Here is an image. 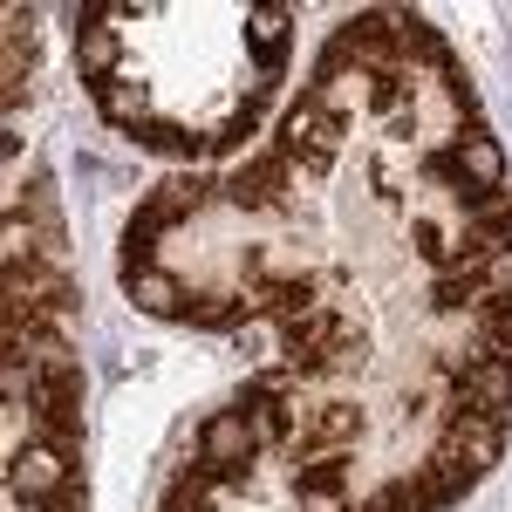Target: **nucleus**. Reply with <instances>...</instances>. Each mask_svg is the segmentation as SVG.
Segmentation results:
<instances>
[{"instance_id":"1","label":"nucleus","mask_w":512,"mask_h":512,"mask_svg":"<svg viewBox=\"0 0 512 512\" xmlns=\"http://www.w3.org/2000/svg\"><path fill=\"white\" fill-rule=\"evenodd\" d=\"M82 301V287L55 260H35V267H7V315H69Z\"/></svg>"},{"instance_id":"2","label":"nucleus","mask_w":512,"mask_h":512,"mask_svg":"<svg viewBox=\"0 0 512 512\" xmlns=\"http://www.w3.org/2000/svg\"><path fill=\"white\" fill-rule=\"evenodd\" d=\"M219 198L239 205V212H280L294 198V164L280 158V151H267V158L239 164L233 178H219Z\"/></svg>"},{"instance_id":"3","label":"nucleus","mask_w":512,"mask_h":512,"mask_svg":"<svg viewBox=\"0 0 512 512\" xmlns=\"http://www.w3.org/2000/svg\"><path fill=\"white\" fill-rule=\"evenodd\" d=\"M451 383H458V403H451V410H472V417H499V424H512V362H485V355H472Z\"/></svg>"},{"instance_id":"4","label":"nucleus","mask_w":512,"mask_h":512,"mask_svg":"<svg viewBox=\"0 0 512 512\" xmlns=\"http://www.w3.org/2000/svg\"><path fill=\"white\" fill-rule=\"evenodd\" d=\"M246 294H253V315H274L280 328H294L321 308V274H260Z\"/></svg>"},{"instance_id":"5","label":"nucleus","mask_w":512,"mask_h":512,"mask_svg":"<svg viewBox=\"0 0 512 512\" xmlns=\"http://www.w3.org/2000/svg\"><path fill=\"white\" fill-rule=\"evenodd\" d=\"M355 437H362V403H321L315 410V424L308 431H294L287 437V451H294V465H308V458H328V451H349Z\"/></svg>"},{"instance_id":"6","label":"nucleus","mask_w":512,"mask_h":512,"mask_svg":"<svg viewBox=\"0 0 512 512\" xmlns=\"http://www.w3.org/2000/svg\"><path fill=\"white\" fill-rule=\"evenodd\" d=\"M233 410L253 424V437H260V451L267 444H287L294 437V390H280V383H267V376H253L246 390L233 396Z\"/></svg>"},{"instance_id":"7","label":"nucleus","mask_w":512,"mask_h":512,"mask_svg":"<svg viewBox=\"0 0 512 512\" xmlns=\"http://www.w3.org/2000/svg\"><path fill=\"white\" fill-rule=\"evenodd\" d=\"M62 485H69V465H62L48 444L14 451V465H7V492H14V506H48Z\"/></svg>"},{"instance_id":"8","label":"nucleus","mask_w":512,"mask_h":512,"mask_svg":"<svg viewBox=\"0 0 512 512\" xmlns=\"http://www.w3.org/2000/svg\"><path fill=\"white\" fill-rule=\"evenodd\" d=\"M390 41H396V55H403V69H410V62H424V69H437V76H458L451 41L437 35L424 14H403V7H390Z\"/></svg>"},{"instance_id":"9","label":"nucleus","mask_w":512,"mask_h":512,"mask_svg":"<svg viewBox=\"0 0 512 512\" xmlns=\"http://www.w3.org/2000/svg\"><path fill=\"white\" fill-rule=\"evenodd\" d=\"M437 444H451L458 458H472L478 472H492V465H499V451H506V424H499V417H472V410H451Z\"/></svg>"},{"instance_id":"10","label":"nucleus","mask_w":512,"mask_h":512,"mask_svg":"<svg viewBox=\"0 0 512 512\" xmlns=\"http://www.w3.org/2000/svg\"><path fill=\"white\" fill-rule=\"evenodd\" d=\"M451 164H458V178H465L472 192H499V185H506V151H499V137H492L485 123L451 144Z\"/></svg>"},{"instance_id":"11","label":"nucleus","mask_w":512,"mask_h":512,"mask_svg":"<svg viewBox=\"0 0 512 512\" xmlns=\"http://www.w3.org/2000/svg\"><path fill=\"white\" fill-rule=\"evenodd\" d=\"M253 451H260V437H253V424L239 410H212L198 424V458L205 465H233V458H253Z\"/></svg>"},{"instance_id":"12","label":"nucleus","mask_w":512,"mask_h":512,"mask_svg":"<svg viewBox=\"0 0 512 512\" xmlns=\"http://www.w3.org/2000/svg\"><path fill=\"white\" fill-rule=\"evenodd\" d=\"M171 233V219H164V205H137L130 219H123V239H117V274H144L151 267V253H158V239Z\"/></svg>"},{"instance_id":"13","label":"nucleus","mask_w":512,"mask_h":512,"mask_svg":"<svg viewBox=\"0 0 512 512\" xmlns=\"http://www.w3.org/2000/svg\"><path fill=\"white\" fill-rule=\"evenodd\" d=\"M287 41H294V14H287V7H253V14H246V48H253V62H260L267 76L287 69Z\"/></svg>"},{"instance_id":"14","label":"nucleus","mask_w":512,"mask_h":512,"mask_svg":"<svg viewBox=\"0 0 512 512\" xmlns=\"http://www.w3.org/2000/svg\"><path fill=\"white\" fill-rule=\"evenodd\" d=\"M123 294H130L144 315H158V321H185V308H192V287H178V280L164 274V267L123 274Z\"/></svg>"},{"instance_id":"15","label":"nucleus","mask_w":512,"mask_h":512,"mask_svg":"<svg viewBox=\"0 0 512 512\" xmlns=\"http://www.w3.org/2000/svg\"><path fill=\"white\" fill-rule=\"evenodd\" d=\"M246 315H253V294L246 287H205V294H192V308H185V328L219 335V328H246Z\"/></svg>"},{"instance_id":"16","label":"nucleus","mask_w":512,"mask_h":512,"mask_svg":"<svg viewBox=\"0 0 512 512\" xmlns=\"http://www.w3.org/2000/svg\"><path fill=\"white\" fill-rule=\"evenodd\" d=\"M349 451H328V458H308L301 472H294V499H308V506H328V499H342L349 492Z\"/></svg>"},{"instance_id":"17","label":"nucleus","mask_w":512,"mask_h":512,"mask_svg":"<svg viewBox=\"0 0 512 512\" xmlns=\"http://www.w3.org/2000/svg\"><path fill=\"white\" fill-rule=\"evenodd\" d=\"M96 110H103V123H117L123 137L137 130V123H151V89L130 76V82H96Z\"/></svg>"},{"instance_id":"18","label":"nucleus","mask_w":512,"mask_h":512,"mask_svg":"<svg viewBox=\"0 0 512 512\" xmlns=\"http://www.w3.org/2000/svg\"><path fill=\"white\" fill-rule=\"evenodd\" d=\"M123 28H89V35H76V69H82V82L96 89V82H117L123 69Z\"/></svg>"},{"instance_id":"19","label":"nucleus","mask_w":512,"mask_h":512,"mask_svg":"<svg viewBox=\"0 0 512 512\" xmlns=\"http://www.w3.org/2000/svg\"><path fill=\"white\" fill-rule=\"evenodd\" d=\"M424 485H431L444 506H458V499H465V492L478 485V465H472V458H458L451 444H437L431 458H424Z\"/></svg>"},{"instance_id":"20","label":"nucleus","mask_w":512,"mask_h":512,"mask_svg":"<svg viewBox=\"0 0 512 512\" xmlns=\"http://www.w3.org/2000/svg\"><path fill=\"white\" fill-rule=\"evenodd\" d=\"M130 144H144V151H158V158H198V151H212V137H198V130H185V123H137L130 130Z\"/></svg>"},{"instance_id":"21","label":"nucleus","mask_w":512,"mask_h":512,"mask_svg":"<svg viewBox=\"0 0 512 512\" xmlns=\"http://www.w3.org/2000/svg\"><path fill=\"white\" fill-rule=\"evenodd\" d=\"M212 185H219V178H192V171H178V178H164V185H151V205H164V219H171V226H178V219H192L198 205H205V198H212Z\"/></svg>"},{"instance_id":"22","label":"nucleus","mask_w":512,"mask_h":512,"mask_svg":"<svg viewBox=\"0 0 512 512\" xmlns=\"http://www.w3.org/2000/svg\"><path fill=\"white\" fill-rule=\"evenodd\" d=\"M212 492H219V485H212V472L192 458L185 472L164 485V506H158V512H219V499H212Z\"/></svg>"},{"instance_id":"23","label":"nucleus","mask_w":512,"mask_h":512,"mask_svg":"<svg viewBox=\"0 0 512 512\" xmlns=\"http://www.w3.org/2000/svg\"><path fill=\"white\" fill-rule=\"evenodd\" d=\"M362 103L383 123L410 117V69H376V76H362Z\"/></svg>"},{"instance_id":"24","label":"nucleus","mask_w":512,"mask_h":512,"mask_svg":"<svg viewBox=\"0 0 512 512\" xmlns=\"http://www.w3.org/2000/svg\"><path fill=\"white\" fill-rule=\"evenodd\" d=\"M267 103H274V89H267V82H260L253 96H239V110H233L226 123H219V130H212V158H226V151H239V144L253 137V123L267 117Z\"/></svg>"},{"instance_id":"25","label":"nucleus","mask_w":512,"mask_h":512,"mask_svg":"<svg viewBox=\"0 0 512 512\" xmlns=\"http://www.w3.org/2000/svg\"><path fill=\"white\" fill-rule=\"evenodd\" d=\"M410 246H417V260H431L437 274H451V267H458V239L444 233L437 219H410Z\"/></svg>"},{"instance_id":"26","label":"nucleus","mask_w":512,"mask_h":512,"mask_svg":"<svg viewBox=\"0 0 512 512\" xmlns=\"http://www.w3.org/2000/svg\"><path fill=\"white\" fill-rule=\"evenodd\" d=\"M478 287H485L478 274H458V267H451V274H437V280H431V308H437V315H472Z\"/></svg>"},{"instance_id":"27","label":"nucleus","mask_w":512,"mask_h":512,"mask_svg":"<svg viewBox=\"0 0 512 512\" xmlns=\"http://www.w3.org/2000/svg\"><path fill=\"white\" fill-rule=\"evenodd\" d=\"M21 205H28V212L41 219V233H48L55 246H62V205H55V178H35V185L21 192Z\"/></svg>"},{"instance_id":"28","label":"nucleus","mask_w":512,"mask_h":512,"mask_svg":"<svg viewBox=\"0 0 512 512\" xmlns=\"http://www.w3.org/2000/svg\"><path fill=\"white\" fill-rule=\"evenodd\" d=\"M198 465H205V458H198ZM205 472H212V485H226V492H246V485H253V458H233V465H205Z\"/></svg>"},{"instance_id":"29","label":"nucleus","mask_w":512,"mask_h":512,"mask_svg":"<svg viewBox=\"0 0 512 512\" xmlns=\"http://www.w3.org/2000/svg\"><path fill=\"white\" fill-rule=\"evenodd\" d=\"M485 294H512V253H506V260H492V267H485Z\"/></svg>"},{"instance_id":"30","label":"nucleus","mask_w":512,"mask_h":512,"mask_svg":"<svg viewBox=\"0 0 512 512\" xmlns=\"http://www.w3.org/2000/svg\"><path fill=\"white\" fill-rule=\"evenodd\" d=\"M41 512H82V485L69 478V485H62V492H55V499H48Z\"/></svg>"},{"instance_id":"31","label":"nucleus","mask_w":512,"mask_h":512,"mask_svg":"<svg viewBox=\"0 0 512 512\" xmlns=\"http://www.w3.org/2000/svg\"><path fill=\"white\" fill-rule=\"evenodd\" d=\"M335 512H362V506H335Z\"/></svg>"}]
</instances>
